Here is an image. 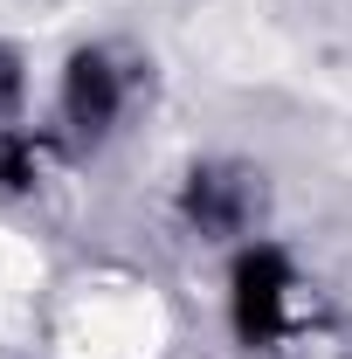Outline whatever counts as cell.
Wrapping results in <instances>:
<instances>
[{"label":"cell","mask_w":352,"mask_h":359,"mask_svg":"<svg viewBox=\"0 0 352 359\" xmlns=\"http://www.w3.org/2000/svg\"><path fill=\"white\" fill-rule=\"evenodd\" d=\"M118 104H125L118 69H111L104 55H76V62H69V76H62V118H69L83 138H97V132H111V125H118Z\"/></svg>","instance_id":"cell-3"},{"label":"cell","mask_w":352,"mask_h":359,"mask_svg":"<svg viewBox=\"0 0 352 359\" xmlns=\"http://www.w3.org/2000/svg\"><path fill=\"white\" fill-rule=\"evenodd\" d=\"M290 290H297V276L283 263V249H249V256L235 263V332H242L249 346L276 339Z\"/></svg>","instance_id":"cell-1"},{"label":"cell","mask_w":352,"mask_h":359,"mask_svg":"<svg viewBox=\"0 0 352 359\" xmlns=\"http://www.w3.org/2000/svg\"><path fill=\"white\" fill-rule=\"evenodd\" d=\"M21 90H28L21 55H7V48H0V118H14V111H21Z\"/></svg>","instance_id":"cell-5"},{"label":"cell","mask_w":352,"mask_h":359,"mask_svg":"<svg viewBox=\"0 0 352 359\" xmlns=\"http://www.w3.org/2000/svg\"><path fill=\"white\" fill-rule=\"evenodd\" d=\"M249 208H256V194H249V180L228 173V166H194L187 173V222L201 228V235H242L249 222Z\"/></svg>","instance_id":"cell-2"},{"label":"cell","mask_w":352,"mask_h":359,"mask_svg":"<svg viewBox=\"0 0 352 359\" xmlns=\"http://www.w3.org/2000/svg\"><path fill=\"white\" fill-rule=\"evenodd\" d=\"M42 173V145L28 132H7L0 138V194H21V187H35Z\"/></svg>","instance_id":"cell-4"}]
</instances>
